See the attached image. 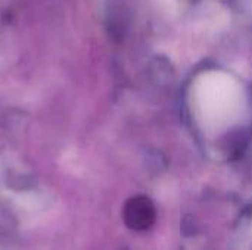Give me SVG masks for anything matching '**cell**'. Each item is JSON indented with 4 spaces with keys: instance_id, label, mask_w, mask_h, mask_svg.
Masks as SVG:
<instances>
[{
    "instance_id": "cell-1",
    "label": "cell",
    "mask_w": 252,
    "mask_h": 250,
    "mask_svg": "<svg viewBox=\"0 0 252 250\" xmlns=\"http://www.w3.org/2000/svg\"><path fill=\"white\" fill-rule=\"evenodd\" d=\"M193 105L202 127L211 133L236 125L247 109V99L239 83L229 74L210 71L193 85Z\"/></svg>"
}]
</instances>
